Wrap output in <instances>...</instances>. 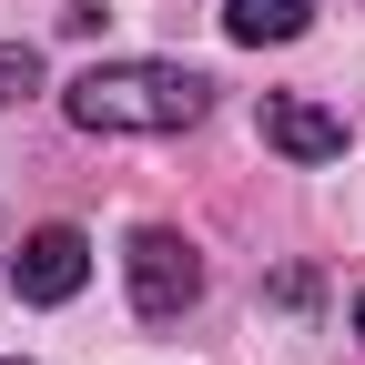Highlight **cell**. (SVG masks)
<instances>
[{"instance_id":"1","label":"cell","mask_w":365,"mask_h":365,"mask_svg":"<svg viewBox=\"0 0 365 365\" xmlns=\"http://www.w3.org/2000/svg\"><path fill=\"white\" fill-rule=\"evenodd\" d=\"M203 102H213V81L182 61H91L71 81L81 132H182V122H203Z\"/></svg>"},{"instance_id":"2","label":"cell","mask_w":365,"mask_h":365,"mask_svg":"<svg viewBox=\"0 0 365 365\" xmlns=\"http://www.w3.org/2000/svg\"><path fill=\"white\" fill-rule=\"evenodd\" d=\"M122 284H132V314L143 325H173V314H193L203 294V254L173 234V223H143V234L122 244Z\"/></svg>"},{"instance_id":"3","label":"cell","mask_w":365,"mask_h":365,"mask_svg":"<svg viewBox=\"0 0 365 365\" xmlns=\"http://www.w3.org/2000/svg\"><path fill=\"white\" fill-rule=\"evenodd\" d=\"M21 304H71L91 284V244H81V223H41V234L21 244Z\"/></svg>"},{"instance_id":"4","label":"cell","mask_w":365,"mask_h":365,"mask_svg":"<svg viewBox=\"0 0 365 365\" xmlns=\"http://www.w3.org/2000/svg\"><path fill=\"white\" fill-rule=\"evenodd\" d=\"M254 132H264L284 163H335V153H345V122H335L325 102H304V91H264Z\"/></svg>"},{"instance_id":"5","label":"cell","mask_w":365,"mask_h":365,"mask_svg":"<svg viewBox=\"0 0 365 365\" xmlns=\"http://www.w3.org/2000/svg\"><path fill=\"white\" fill-rule=\"evenodd\" d=\"M223 31L254 41V51L264 41H304L314 31V0H223Z\"/></svg>"},{"instance_id":"6","label":"cell","mask_w":365,"mask_h":365,"mask_svg":"<svg viewBox=\"0 0 365 365\" xmlns=\"http://www.w3.org/2000/svg\"><path fill=\"white\" fill-rule=\"evenodd\" d=\"M41 91V51L21 41V51H0V102H31Z\"/></svg>"},{"instance_id":"7","label":"cell","mask_w":365,"mask_h":365,"mask_svg":"<svg viewBox=\"0 0 365 365\" xmlns=\"http://www.w3.org/2000/svg\"><path fill=\"white\" fill-rule=\"evenodd\" d=\"M355 335H365V304H355Z\"/></svg>"},{"instance_id":"8","label":"cell","mask_w":365,"mask_h":365,"mask_svg":"<svg viewBox=\"0 0 365 365\" xmlns=\"http://www.w3.org/2000/svg\"><path fill=\"white\" fill-rule=\"evenodd\" d=\"M11 365H21V355H11Z\"/></svg>"}]
</instances>
